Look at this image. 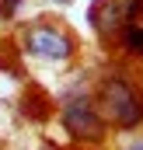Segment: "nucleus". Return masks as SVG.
<instances>
[{
    "label": "nucleus",
    "instance_id": "5",
    "mask_svg": "<svg viewBox=\"0 0 143 150\" xmlns=\"http://www.w3.org/2000/svg\"><path fill=\"white\" fill-rule=\"evenodd\" d=\"M59 4H67V0H59Z\"/></svg>",
    "mask_w": 143,
    "mask_h": 150
},
{
    "label": "nucleus",
    "instance_id": "1",
    "mask_svg": "<svg viewBox=\"0 0 143 150\" xmlns=\"http://www.w3.org/2000/svg\"><path fill=\"white\" fill-rule=\"evenodd\" d=\"M28 49L42 59H67L70 56V38L56 28H28Z\"/></svg>",
    "mask_w": 143,
    "mask_h": 150
},
{
    "label": "nucleus",
    "instance_id": "2",
    "mask_svg": "<svg viewBox=\"0 0 143 150\" xmlns=\"http://www.w3.org/2000/svg\"><path fill=\"white\" fill-rule=\"evenodd\" d=\"M105 108H108V115H112L115 122H122V126H133V122L140 119V105H136V98H133V91H129L126 84H108Z\"/></svg>",
    "mask_w": 143,
    "mask_h": 150
},
{
    "label": "nucleus",
    "instance_id": "3",
    "mask_svg": "<svg viewBox=\"0 0 143 150\" xmlns=\"http://www.w3.org/2000/svg\"><path fill=\"white\" fill-rule=\"evenodd\" d=\"M63 122L70 126L77 136H91V133H98V119L91 112V105H87V98H77L67 105V112H63Z\"/></svg>",
    "mask_w": 143,
    "mask_h": 150
},
{
    "label": "nucleus",
    "instance_id": "4",
    "mask_svg": "<svg viewBox=\"0 0 143 150\" xmlns=\"http://www.w3.org/2000/svg\"><path fill=\"white\" fill-rule=\"evenodd\" d=\"M18 7V0H4V11H14Z\"/></svg>",
    "mask_w": 143,
    "mask_h": 150
}]
</instances>
